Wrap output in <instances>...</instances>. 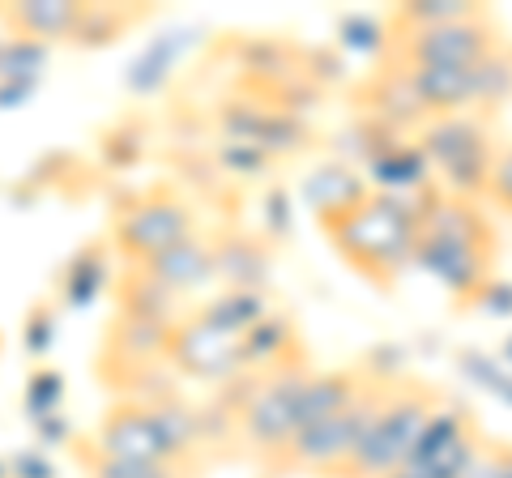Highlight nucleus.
<instances>
[{
	"instance_id": "obj_13",
	"label": "nucleus",
	"mask_w": 512,
	"mask_h": 478,
	"mask_svg": "<svg viewBox=\"0 0 512 478\" xmlns=\"http://www.w3.org/2000/svg\"><path fill=\"white\" fill-rule=\"evenodd\" d=\"M508 359H512V346H508Z\"/></svg>"
},
{
	"instance_id": "obj_3",
	"label": "nucleus",
	"mask_w": 512,
	"mask_h": 478,
	"mask_svg": "<svg viewBox=\"0 0 512 478\" xmlns=\"http://www.w3.org/2000/svg\"><path fill=\"white\" fill-rule=\"evenodd\" d=\"M440 402H444V393L436 385H427V380L393 376L372 414V423L363 427L359 449L350 457L342 478H389L393 470H402L423 436L427 419L440 410Z\"/></svg>"
},
{
	"instance_id": "obj_2",
	"label": "nucleus",
	"mask_w": 512,
	"mask_h": 478,
	"mask_svg": "<svg viewBox=\"0 0 512 478\" xmlns=\"http://www.w3.org/2000/svg\"><path fill=\"white\" fill-rule=\"evenodd\" d=\"M423 201H406L397 193H359L320 218L333 252L376 286H393L406 265H414V239H419Z\"/></svg>"
},
{
	"instance_id": "obj_10",
	"label": "nucleus",
	"mask_w": 512,
	"mask_h": 478,
	"mask_svg": "<svg viewBox=\"0 0 512 478\" xmlns=\"http://www.w3.org/2000/svg\"><path fill=\"white\" fill-rule=\"evenodd\" d=\"M77 466L86 470V478H197V474H184V470H167V466H137V461H116L99 453L90 440L77 444Z\"/></svg>"
},
{
	"instance_id": "obj_9",
	"label": "nucleus",
	"mask_w": 512,
	"mask_h": 478,
	"mask_svg": "<svg viewBox=\"0 0 512 478\" xmlns=\"http://www.w3.org/2000/svg\"><path fill=\"white\" fill-rule=\"evenodd\" d=\"M0 22H5L18 39L35 43H77L86 22V5H69V0H30V5H0Z\"/></svg>"
},
{
	"instance_id": "obj_8",
	"label": "nucleus",
	"mask_w": 512,
	"mask_h": 478,
	"mask_svg": "<svg viewBox=\"0 0 512 478\" xmlns=\"http://www.w3.org/2000/svg\"><path fill=\"white\" fill-rule=\"evenodd\" d=\"M167 359L184 376L222 380V385H227L231 376H239V368H244V359H239V338H231V333L210 325L201 312L192 316V321H175Z\"/></svg>"
},
{
	"instance_id": "obj_6",
	"label": "nucleus",
	"mask_w": 512,
	"mask_h": 478,
	"mask_svg": "<svg viewBox=\"0 0 512 478\" xmlns=\"http://www.w3.org/2000/svg\"><path fill=\"white\" fill-rule=\"evenodd\" d=\"M111 235H116V252L124 265H154L158 257H167L171 248L197 235V214L171 188H150V193L128 197L120 205Z\"/></svg>"
},
{
	"instance_id": "obj_1",
	"label": "nucleus",
	"mask_w": 512,
	"mask_h": 478,
	"mask_svg": "<svg viewBox=\"0 0 512 478\" xmlns=\"http://www.w3.org/2000/svg\"><path fill=\"white\" fill-rule=\"evenodd\" d=\"M414 265L427 269L461 308H478L495 282L500 265V235L478 201L448 197L431 188L419 210V239H414Z\"/></svg>"
},
{
	"instance_id": "obj_11",
	"label": "nucleus",
	"mask_w": 512,
	"mask_h": 478,
	"mask_svg": "<svg viewBox=\"0 0 512 478\" xmlns=\"http://www.w3.org/2000/svg\"><path fill=\"white\" fill-rule=\"evenodd\" d=\"M483 201L512 218V141H500V146H495V163H491V180H487Z\"/></svg>"
},
{
	"instance_id": "obj_7",
	"label": "nucleus",
	"mask_w": 512,
	"mask_h": 478,
	"mask_svg": "<svg viewBox=\"0 0 512 478\" xmlns=\"http://www.w3.org/2000/svg\"><path fill=\"white\" fill-rule=\"evenodd\" d=\"M483 440L487 436H483V427H478L474 410L453 402V397H444L440 410L427 419L423 436L402 470L419 474V478H461L474 461V453L483 449Z\"/></svg>"
},
{
	"instance_id": "obj_4",
	"label": "nucleus",
	"mask_w": 512,
	"mask_h": 478,
	"mask_svg": "<svg viewBox=\"0 0 512 478\" xmlns=\"http://www.w3.org/2000/svg\"><path fill=\"white\" fill-rule=\"evenodd\" d=\"M389 60L393 65H419V69H478L495 52H504L495 18L474 5L461 18H448L436 26H389Z\"/></svg>"
},
{
	"instance_id": "obj_12",
	"label": "nucleus",
	"mask_w": 512,
	"mask_h": 478,
	"mask_svg": "<svg viewBox=\"0 0 512 478\" xmlns=\"http://www.w3.org/2000/svg\"><path fill=\"white\" fill-rule=\"evenodd\" d=\"M495 478H512V440H495Z\"/></svg>"
},
{
	"instance_id": "obj_5",
	"label": "nucleus",
	"mask_w": 512,
	"mask_h": 478,
	"mask_svg": "<svg viewBox=\"0 0 512 478\" xmlns=\"http://www.w3.org/2000/svg\"><path fill=\"white\" fill-rule=\"evenodd\" d=\"M495 146L500 141H495L487 116H440L419 129V150L427 167L436 171V188L478 205L487 197Z\"/></svg>"
}]
</instances>
